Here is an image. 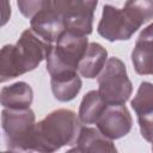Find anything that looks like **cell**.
Segmentation results:
<instances>
[{
    "mask_svg": "<svg viewBox=\"0 0 153 153\" xmlns=\"http://www.w3.org/2000/svg\"><path fill=\"white\" fill-rule=\"evenodd\" d=\"M50 86L55 99L59 102H69L80 92L82 81L78 73H69L50 76Z\"/></svg>",
    "mask_w": 153,
    "mask_h": 153,
    "instance_id": "13",
    "label": "cell"
},
{
    "mask_svg": "<svg viewBox=\"0 0 153 153\" xmlns=\"http://www.w3.org/2000/svg\"><path fill=\"white\" fill-rule=\"evenodd\" d=\"M96 126L105 136L111 140H117L131 130L133 118L124 104L108 105L96 122Z\"/></svg>",
    "mask_w": 153,
    "mask_h": 153,
    "instance_id": "8",
    "label": "cell"
},
{
    "mask_svg": "<svg viewBox=\"0 0 153 153\" xmlns=\"http://www.w3.org/2000/svg\"><path fill=\"white\" fill-rule=\"evenodd\" d=\"M33 100V91L25 81H17L4 86L0 92V102L7 109H26Z\"/></svg>",
    "mask_w": 153,
    "mask_h": 153,
    "instance_id": "11",
    "label": "cell"
},
{
    "mask_svg": "<svg viewBox=\"0 0 153 153\" xmlns=\"http://www.w3.org/2000/svg\"><path fill=\"white\" fill-rule=\"evenodd\" d=\"M130 105L136 116L153 112V84L149 81H142L136 94L130 100Z\"/></svg>",
    "mask_w": 153,
    "mask_h": 153,
    "instance_id": "16",
    "label": "cell"
},
{
    "mask_svg": "<svg viewBox=\"0 0 153 153\" xmlns=\"http://www.w3.org/2000/svg\"><path fill=\"white\" fill-rule=\"evenodd\" d=\"M30 27L49 43L56 42L67 30L65 20L50 7L30 19Z\"/></svg>",
    "mask_w": 153,
    "mask_h": 153,
    "instance_id": "9",
    "label": "cell"
},
{
    "mask_svg": "<svg viewBox=\"0 0 153 153\" xmlns=\"http://www.w3.org/2000/svg\"><path fill=\"white\" fill-rule=\"evenodd\" d=\"M98 0H50V8L66 23L68 30L91 35Z\"/></svg>",
    "mask_w": 153,
    "mask_h": 153,
    "instance_id": "7",
    "label": "cell"
},
{
    "mask_svg": "<svg viewBox=\"0 0 153 153\" xmlns=\"http://www.w3.org/2000/svg\"><path fill=\"white\" fill-rule=\"evenodd\" d=\"M117 148L115 147L111 139L105 136L98 128L81 127L74 147L69 152H109L114 153Z\"/></svg>",
    "mask_w": 153,
    "mask_h": 153,
    "instance_id": "10",
    "label": "cell"
},
{
    "mask_svg": "<svg viewBox=\"0 0 153 153\" xmlns=\"http://www.w3.org/2000/svg\"><path fill=\"white\" fill-rule=\"evenodd\" d=\"M152 151H153V142H152Z\"/></svg>",
    "mask_w": 153,
    "mask_h": 153,
    "instance_id": "21",
    "label": "cell"
},
{
    "mask_svg": "<svg viewBox=\"0 0 153 153\" xmlns=\"http://www.w3.org/2000/svg\"><path fill=\"white\" fill-rule=\"evenodd\" d=\"M134 69L140 75H153V43L136 41L131 51Z\"/></svg>",
    "mask_w": 153,
    "mask_h": 153,
    "instance_id": "15",
    "label": "cell"
},
{
    "mask_svg": "<svg viewBox=\"0 0 153 153\" xmlns=\"http://www.w3.org/2000/svg\"><path fill=\"white\" fill-rule=\"evenodd\" d=\"M53 45L31 27L22 32L16 44H6L0 53V81L6 82L33 71L47 60Z\"/></svg>",
    "mask_w": 153,
    "mask_h": 153,
    "instance_id": "1",
    "label": "cell"
},
{
    "mask_svg": "<svg viewBox=\"0 0 153 153\" xmlns=\"http://www.w3.org/2000/svg\"><path fill=\"white\" fill-rule=\"evenodd\" d=\"M136 41H141V42H149L153 43V23H151L148 26H146L139 35Z\"/></svg>",
    "mask_w": 153,
    "mask_h": 153,
    "instance_id": "20",
    "label": "cell"
},
{
    "mask_svg": "<svg viewBox=\"0 0 153 153\" xmlns=\"http://www.w3.org/2000/svg\"><path fill=\"white\" fill-rule=\"evenodd\" d=\"M108 104L103 100L99 92L96 90L88 91L81 99L79 106V118L84 124H93L98 121Z\"/></svg>",
    "mask_w": 153,
    "mask_h": 153,
    "instance_id": "14",
    "label": "cell"
},
{
    "mask_svg": "<svg viewBox=\"0 0 153 153\" xmlns=\"http://www.w3.org/2000/svg\"><path fill=\"white\" fill-rule=\"evenodd\" d=\"M141 26L142 24L127 8L104 5L97 32L109 42L128 41Z\"/></svg>",
    "mask_w": 153,
    "mask_h": 153,
    "instance_id": "6",
    "label": "cell"
},
{
    "mask_svg": "<svg viewBox=\"0 0 153 153\" xmlns=\"http://www.w3.org/2000/svg\"><path fill=\"white\" fill-rule=\"evenodd\" d=\"M1 127L7 149L33 152L36 116L30 109H7L1 111Z\"/></svg>",
    "mask_w": 153,
    "mask_h": 153,
    "instance_id": "4",
    "label": "cell"
},
{
    "mask_svg": "<svg viewBox=\"0 0 153 153\" xmlns=\"http://www.w3.org/2000/svg\"><path fill=\"white\" fill-rule=\"evenodd\" d=\"M87 47L86 35L67 29L47 56V71L50 76L78 73L79 62L84 57Z\"/></svg>",
    "mask_w": 153,
    "mask_h": 153,
    "instance_id": "3",
    "label": "cell"
},
{
    "mask_svg": "<svg viewBox=\"0 0 153 153\" xmlns=\"http://www.w3.org/2000/svg\"><path fill=\"white\" fill-rule=\"evenodd\" d=\"M108 61L106 49L96 42L88 43L84 57L79 62V73L86 79H94L100 74Z\"/></svg>",
    "mask_w": 153,
    "mask_h": 153,
    "instance_id": "12",
    "label": "cell"
},
{
    "mask_svg": "<svg viewBox=\"0 0 153 153\" xmlns=\"http://www.w3.org/2000/svg\"><path fill=\"white\" fill-rule=\"evenodd\" d=\"M19 12L27 19H32L39 12L50 7V0H17Z\"/></svg>",
    "mask_w": 153,
    "mask_h": 153,
    "instance_id": "18",
    "label": "cell"
},
{
    "mask_svg": "<svg viewBox=\"0 0 153 153\" xmlns=\"http://www.w3.org/2000/svg\"><path fill=\"white\" fill-rule=\"evenodd\" d=\"M137 123L140 127L141 136L146 141L152 143L153 142V112L137 116Z\"/></svg>",
    "mask_w": 153,
    "mask_h": 153,
    "instance_id": "19",
    "label": "cell"
},
{
    "mask_svg": "<svg viewBox=\"0 0 153 153\" xmlns=\"http://www.w3.org/2000/svg\"><path fill=\"white\" fill-rule=\"evenodd\" d=\"M80 118L68 109H57L36 123L33 152L51 153L74 145L81 129Z\"/></svg>",
    "mask_w": 153,
    "mask_h": 153,
    "instance_id": "2",
    "label": "cell"
},
{
    "mask_svg": "<svg viewBox=\"0 0 153 153\" xmlns=\"http://www.w3.org/2000/svg\"><path fill=\"white\" fill-rule=\"evenodd\" d=\"M127 8L142 25L153 19V0H127Z\"/></svg>",
    "mask_w": 153,
    "mask_h": 153,
    "instance_id": "17",
    "label": "cell"
},
{
    "mask_svg": "<svg viewBox=\"0 0 153 153\" xmlns=\"http://www.w3.org/2000/svg\"><path fill=\"white\" fill-rule=\"evenodd\" d=\"M98 92L108 105H123L129 100L133 84L128 78L126 65L118 57L108 59L98 75Z\"/></svg>",
    "mask_w": 153,
    "mask_h": 153,
    "instance_id": "5",
    "label": "cell"
}]
</instances>
